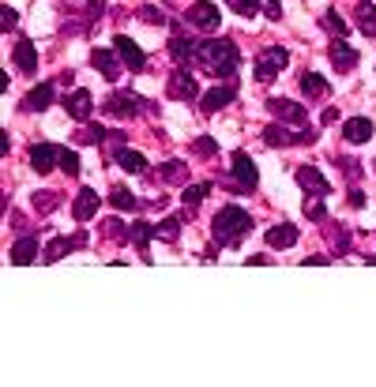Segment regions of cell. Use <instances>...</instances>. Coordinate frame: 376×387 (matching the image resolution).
<instances>
[{
    "label": "cell",
    "instance_id": "obj_1",
    "mask_svg": "<svg viewBox=\"0 0 376 387\" xmlns=\"http://www.w3.org/2000/svg\"><path fill=\"white\" fill-rule=\"evenodd\" d=\"M196 60H199V68L211 72V76H234V68L241 64V53H237V45L234 42H226V38H215V42H204L196 49Z\"/></svg>",
    "mask_w": 376,
    "mask_h": 387
},
{
    "label": "cell",
    "instance_id": "obj_2",
    "mask_svg": "<svg viewBox=\"0 0 376 387\" xmlns=\"http://www.w3.org/2000/svg\"><path fill=\"white\" fill-rule=\"evenodd\" d=\"M252 229V218H249V211H241V207H222L215 215V241L218 245H237L245 233Z\"/></svg>",
    "mask_w": 376,
    "mask_h": 387
},
{
    "label": "cell",
    "instance_id": "obj_3",
    "mask_svg": "<svg viewBox=\"0 0 376 387\" xmlns=\"http://www.w3.org/2000/svg\"><path fill=\"white\" fill-rule=\"evenodd\" d=\"M286 64H290V53L279 49V45H271V49H263L260 57H256V79H260V83H271L282 68H286Z\"/></svg>",
    "mask_w": 376,
    "mask_h": 387
},
{
    "label": "cell",
    "instance_id": "obj_4",
    "mask_svg": "<svg viewBox=\"0 0 376 387\" xmlns=\"http://www.w3.org/2000/svg\"><path fill=\"white\" fill-rule=\"evenodd\" d=\"M268 109L279 117V121H286V124H293V128H305V124H309V113H305L297 102H290V98H271Z\"/></svg>",
    "mask_w": 376,
    "mask_h": 387
},
{
    "label": "cell",
    "instance_id": "obj_5",
    "mask_svg": "<svg viewBox=\"0 0 376 387\" xmlns=\"http://www.w3.org/2000/svg\"><path fill=\"white\" fill-rule=\"evenodd\" d=\"M106 113L117 117V121H124V117H136V113H140V98H136V94H124V90H117V94L106 98Z\"/></svg>",
    "mask_w": 376,
    "mask_h": 387
},
{
    "label": "cell",
    "instance_id": "obj_6",
    "mask_svg": "<svg viewBox=\"0 0 376 387\" xmlns=\"http://www.w3.org/2000/svg\"><path fill=\"white\" fill-rule=\"evenodd\" d=\"M188 23L196 26V31H215L218 26V8L211 4V0H199V4L188 8Z\"/></svg>",
    "mask_w": 376,
    "mask_h": 387
},
{
    "label": "cell",
    "instance_id": "obj_7",
    "mask_svg": "<svg viewBox=\"0 0 376 387\" xmlns=\"http://www.w3.org/2000/svg\"><path fill=\"white\" fill-rule=\"evenodd\" d=\"M113 49L121 53V60H124L132 72H143V68H147V57H143V49H140V45H136L132 38H124V34H117V38H113Z\"/></svg>",
    "mask_w": 376,
    "mask_h": 387
},
{
    "label": "cell",
    "instance_id": "obj_8",
    "mask_svg": "<svg viewBox=\"0 0 376 387\" xmlns=\"http://www.w3.org/2000/svg\"><path fill=\"white\" fill-rule=\"evenodd\" d=\"M60 151L64 147H57V143H38V147H31V165L38 173H49L53 165L60 162Z\"/></svg>",
    "mask_w": 376,
    "mask_h": 387
},
{
    "label": "cell",
    "instance_id": "obj_9",
    "mask_svg": "<svg viewBox=\"0 0 376 387\" xmlns=\"http://www.w3.org/2000/svg\"><path fill=\"white\" fill-rule=\"evenodd\" d=\"M166 90H170V98H177V102H192V98L199 94V90H196V79H192L188 72H173L170 83H166Z\"/></svg>",
    "mask_w": 376,
    "mask_h": 387
},
{
    "label": "cell",
    "instance_id": "obj_10",
    "mask_svg": "<svg viewBox=\"0 0 376 387\" xmlns=\"http://www.w3.org/2000/svg\"><path fill=\"white\" fill-rule=\"evenodd\" d=\"M64 109H68L72 121H90V109H95V102H90V90H72V94L64 98Z\"/></svg>",
    "mask_w": 376,
    "mask_h": 387
},
{
    "label": "cell",
    "instance_id": "obj_11",
    "mask_svg": "<svg viewBox=\"0 0 376 387\" xmlns=\"http://www.w3.org/2000/svg\"><path fill=\"white\" fill-rule=\"evenodd\" d=\"M297 184L305 192H313V196H327V192H332V184H327V177L320 170H313V165H301L297 170Z\"/></svg>",
    "mask_w": 376,
    "mask_h": 387
},
{
    "label": "cell",
    "instance_id": "obj_12",
    "mask_svg": "<svg viewBox=\"0 0 376 387\" xmlns=\"http://www.w3.org/2000/svg\"><path fill=\"white\" fill-rule=\"evenodd\" d=\"M234 177H237V184H241V188H256V181H260V173H256V162H252L245 151L234 154Z\"/></svg>",
    "mask_w": 376,
    "mask_h": 387
},
{
    "label": "cell",
    "instance_id": "obj_13",
    "mask_svg": "<svg viewBox=\"0 0 376 387\" xmlns=\"http://www.w3.org/2000/svg\"><path fill=\"white\" fill-rule=\"evenodd\" d=\"M343 140L346 143H369L373 140V121L369 117H350L343 124Z\"/></svg>",
    "mask_w": 376,
    "mask_h": 387
},
{
    "label": "cell",
    "instance_id": "obj_14",
    "mask_svg": "<svg viewBox=\"0 0 376 387\" xmlns=\"http://www.w3.org/2000/svg\"><path fill=\"white\" fill-rule=\"evenodd\" d=\"M327 57H332V64L338 72H354L357 68V49L346 45V42H332V53H327Z\"/></svg>",
    "mask_w": 376,
    "mask_h": 387
},
{
    "label": "cell",
    "instance_id": "obj_15",
    "mask_svg": "<svg viewBox=\"0 0 376 387\" xmlns=\"http://www.w3.org/2000/svg\"><path fill=\"white\" fill-rule=\"evenodd\" d=\"M234 98H237V87H215V90H207V94H204V102H199V106H204V113H218V109L230 106Z\"/></svg>",
    "mask_w": 376,
    "mask_h": 387
},
{
    "label": "cell",
    "instance_id": "obj_16",
    "mask_svg": "<svg viewBox=\"0 0 376 387\" xmlns=\"http://www.w3.org/2000/svg\"><path fill=\"white\" fill-rule=\"evenodd\" d=\"M15 64H19V72H26V76H34L38 72V49H34L31 42H15Z\"/></svg>",
    "mask_w": 376,
    "mask_h": 387
},
{
    "label": "cell",
    "instance_id": "obj_17",
    "mask_svg": "<svg viewBox=\"0 0 376 387\" xmlns=\"http://www.w3.org/2000/svg\"><path fill=\"white\" fill-rule=\"evenodd\" d=\"M90 64H95L106 79H117V76H121V64H117L113 49H95V53H90Z\"/></svg>",
    "mask_w": 376,
    "mask_h": 387
},
{
    "label": "cell",
    "instance_id": "obj_18",
    "mask_svg": "<svg viewBox=\"0 0 376 387\" xmlns=\"http://www.w3.org/2000/svg\"><path fill=\"white\" fill-rule=\"evenodd\" d=\"M95 211H98V192L95 188H83L76 196V207H72V215L79 218V222H87V218H95Z\"/></svg>",
    "mask_w": 376,
    "mask_h": 387
},
{
    "label": "cell",
    "instance_id": "obj_19",
    "mask_svg": "<svg viewBox=\"0 0 376 387\" xmlns=\"http://www.w3.org/2000/svg\"><path fill=\"white\" fill-rule=\"evenodd\" d=\"M76 245H87V233H76L72 241H68V237H57V241H49V248H45V260L57 263L60 256H64V252H72Z\"/></svg>",
    "mask_w": 376,
    "mask_h": 387
},
{
    "label": "cell",
    "instance_id": "obj_20",
    "mask_svg": "<svg viewBox=\"0 0 376 387\" xmlns=\"http://www.w3.org/2000/svg\"><path fill=\"white\" fill-rule=\"evenodd\" d=\"M268 245H271V248H290V245H297V229H293L290 222L271 226V229H268Z\"/></svg>",
    "mask_w": 376,
    "mask_h": 387
},
{
    "label": "cell",
    "instance_id": "obj_21",
    "mask_svg": "<svg viewBox=\"0 0 376 387\" xmlns=\"http://www.w3.org/2000/svg\"><path fill=\"white\" fill-rule=\"evenodd\" d=\"M196 49H199V45H192L188 38H185V34H173V42H170V53H173V60H177V64H188V60H196Z\"/></svg>",
    "mask_w": 376,
    "mask_h": 387
},
{
    "label": "cell",
    "instance_id": "obj_22",
    "mask_svg": "<svg viewBox=\"0 0 376 387\" xmlns=\"http://www.w3.org/2000/svg\"><path fill=\"white\" fill-rule=\"evenodd\" d=\"M34 256H38V241H34V237H19V241L12 245V263H31Z\"/></svg>",
    "mask_w": 376,
    "mask_h": 387
},
{
    "label": "cell",
    "instance_id": "obj_23",
    "mask_svg": "<svg viewBox=\"0 0 376 387\" xmlns=\"http://www.w3.org/2000/svg\"><path fill=\"white\" fill-rule=\"evenodd\" d=\"M53 102V83H38V87L26 94V102H23V109H45Z\"/></svg>",
    "mask_w": 376,
    "mask_h": 387
},
{
    "label": "cell",
    "instance_id": "obj_24",
    "mask_svg": "<svg viewBox=\"0 0 376 387\" xmlns=\"http://www.w3.org/2000/svg\"><path fill=\"white\" fill-rule=\"evenodd\" d=\"M354 15H357V26H361V34H369V38H376V8H373V4H365V0H361Z\"/></svg>",
    "mask_w": 376,
    "mask_h": 387
},
{
    "label": "cell",
    "instance_id": "obj_25",
    "mask_svg": "<svg viewBox=\"0 0 376 387\" xmlns=\"http://www.w3.org/2000/svg\"><path fill=\"white\" fill-rule=\"evenodd\" d=\"M301 90H305L309 98H324L327 94V83L316 76V72H305V76H301Z\"/></svg>",
    "mask_w": 376,
    "mask_h": 387
},
{
    "label": "cell",
    "instance_id": "obj_26",
    "mask_svg": "<svg viewBox=\"0 0 376 387\" xmlns=\"http://www.w3.org/2000/svg\"><path fill=\"white\" fill-rule=\"evenodd\" d=\"M151 237H158V233H154V226H147V222L128 226V241H132L136 248H147V241H151Z\"/></svg>",
    "mask_w": 376,
    "mask_h": 387
},
{
    "label": "cell",
    "instance_id": "obj_27",
    "mask_svg": "<svg viewBox=\"0 0 376 387\" xmlns=\"http://www.w3.org/2000/svg\"><path fill=\"white\" fill-rule=\"evenodd\" d=\"M117 162H121V170H128V173H143L147 170V158L136 154V151H117Z\"/></svg>",
    "mask_w": 376,
    "mask_h": 387
},
{
    "label": "cell",
    "instance_id": "obj_28",
    "mask_svg": "<svg viewBox=\"0 0 376 387\" xmlns=\"http://www.w3.org/2000/svg\"><path fill=\"white\" fill-rule=\"evenodd\" d=\"M109 204H113L117 211H140V199H136L132 192H124V188H113V192H109Z\"/></svg>",
    "mask_w": 376,
    "mask_h": 387
},
{
    "label": "cell",
    "instance_id": "obj_29",
    "mask_svg": "<svg viewBox=\"0 0 376 387\" xmlns=\"http://www.w3.org/2000/svg\"><path fill=\"white\" fill-rule=\"evenodd\" d=\"M207 192H211V184H192V188L181 192V204H185L188 211H196V207H199V199H204Z\"/></svg>",
    "mask_w": 376,
    "mask_h": 387
},
{
    "label": "cell",
    "instance_id": "obj_30",
    "mask_svg": "<svg viewBox=\"0 0 376 387\" xmlns=\"http://www.w3.org/2000/svg\"><path fill=\"white\" fill-rule=\"evenodd\" d=\"M154 233H158L162 241H177V233H181V222H177V218H166V222H158V226H154Z\"/></svg>",
    "mask_w": 376,
    "mask_h": 387
},
{
    "label": "cell",
    "instance_id": "obj_31",
    "mask_svg": "<svg viewBox=\"0 0 376 387\" xmlns=\"http://www.w3.org/2000/svg\"><path fill=\"white\" fill-rule=\"evenodd\" d=\"M226 4H230L237 15H245V19H252V15L260 12V0H226Z\"/></svg>",
    "mask_w": 376,
    "mask_h": 387
},
{
    "label": "cell",
    "instance_id": "obj_32",
    "mask_svg": "<svg viewBox=\"0 0 376 387\" xmlns=\"http://www.w3.org/2000/svg\"><path fill=\"white\" fill-rule=\"evenodd\" d=\"M192 151H196L199 158H211V154H218V140H211V135H199V140L192 143Z\"/></svg>",
    "mask_w": 376,
    "mask_h": 387
},
{
    "label": "cell",
    "instance_id": "obj_33",
    "mask_svg": "<svg viewBox=\"0 0 376 387\" xmlns=\"http://www.w3.org/2000/svg\"><path fill=\"white\" fill-rule=\"evenodd\" d=\"M324 31H332V34H338V38H343V34H346V19H343L338 12H327V15H324Z\"/></svg>",
    "mask_w": 376,
    "mask_h": 387
},
{
    "label": "cell",
    "instance_id": "obj_34",
    "mask_svg": "<svg viewBox=\"0 0 376 387\" xmlns=\"http://www.w3.org/2000/svg\"><path fill=\"white\" fill-rule=\"evenodd\" d=\"M60 170H64V173H72V177H76V173H79V154H76V151H68V147H64V151H60Z\"/></svg>",
    "mask_w": 376,
    "mask_h": 387
},
{
    "label": "cell",
    "instance_id": "obj_35",
    "mask_svg": "<svg viewBox=\"0 0 376 387\" xmlns=\"http://www.w3.org/2000/svg\"><path fill=\"white\" fill-rule=\"evenodd\" d=\"M162 177H166L170 184H181V181H185V165H181V162H166V165H162Z\"/></svg>",
    "mask_w": 376,
    "mask_h": 387
},
{
    "label": "cell",
    "instance_id": "obj_36",
    "mask_svg": "<svg viewBox=\"0 0 376 387\" xmlns=\"http://www.w3.org/2000/svg\"><path fill=\"white\" fill-rule=\"evenodd\" d=\"M102 140H106V128L102 124H90V128L79 132V143H102Z\"/></svg>",
    "mask_w": 376,
    "mask_h": 387
},
{
    "label": "cell",
    "instance_id": "obj_37",
    "mask_svg": "<svg viewBox=\"0 0 376 387\" xmlns=\"http://www.w3.org/2000/svg\"><path fill=\"white\" fill-rule=\"evenodd\" d=\"M136 15H140V23H166V15H162L158 8H151V4H147V8H140V12H136Z\"/></svg>",
    "mask_w": 376,
    "mask_h": 387
},
{
    "label": "cell",
    "instance_id": "obj_38",
    "mask_svg": "<svg viewBox=\"0 0 376 387\" xmlns=\"http://www.w3.org/2000/svg\"><path fill=\"white\" fill-rule=\"evenodd\" d=\"M15 23H19V15H15V8H0V31H8V26H15Z\"/></svg>",
    "mask_w": 376,
    "mask_h": 387
},
{
    "label": "cell",
    "instance_id": "obj_39",
    "mask_svg": "<svg viewBox=\"0 0 376 387\" xmlns=\"http://www.w3.org/2000/svg\"><path fill=\"white\" fill-rule=\"evenodd\" d=\"M34 204H38V211H53L57 207V196H53V192H42V196H34Z\"/></svg>",
    "mask_w": 376,
    "mask_h": 387
},
{
    "label": "cell",
    "instance_id": "obj_40",
    "mask_svg": "<svg viewBox=\"0 0 376 387\" xmlns=\"http://www.w3.org/2000/svg\"><path fill=\"white\" fill-rule=\"evenodd\" d=\"M305 215L320 222V218H324V204H316V199H313V204H305Z\"/></svg>",
    "mask_w": 376,
    "mask_h": 387
},
{
    "label": "cell",
    "instance_id": "obj_41",
    "mask_svg": "<svg viewBox=\"0 0 376 387\" xmlns=\"http://www.w3.org/2000/svg\"><path fill=\"white\" fill-rule=\"evenodd\" d=\"M350 207H365V196H361V192H350Z\"/></svg>",
    "mask_w": 376,
    "mask_h": 387
},
{
    "label": "cell",
    "instance_id": "obj_42",
    "mask_svg": "<svg viewBox=\"0 0 376 387\" xmlns=\"http://www.w3.org/2000/svg\"><path fill=\"white\" fill-rule=\"evenodd\" d=\"M305 263H313V267H324V263H332V260H327V256H309Z\"/></svg>",
    "mask_w": 376,
    "mask_h": 387
},
{
    "label": "cell",
    "instance_id": "obj_43",
    "mask_svg": "<svg viewBox=\"0 0 376 387\" xmlns=\"http://www.w3.org/2000/svg\"><path fill=\"white\" fill-rule=\"evenodd\" d=\"M268 12L275 15V19H279V0H271V4H268Z\"/></svg>",
    "mask_w": 376,
    "mask_h": 387
},
{
    "label": "cell",
    "instance_id": "obj_44",
    "mask_svg": "<svg viewBox=\"0 0 376 387\" xmlns=\"http://www.w3.org/2000/svg\"><path fill=\"white\" fill-rule=\"evenodd\" d=\"M369 263H376V256H369Z\"/></svg>",
    "mask_w": 376,
    "mask_h": 387
}]
</instances>
